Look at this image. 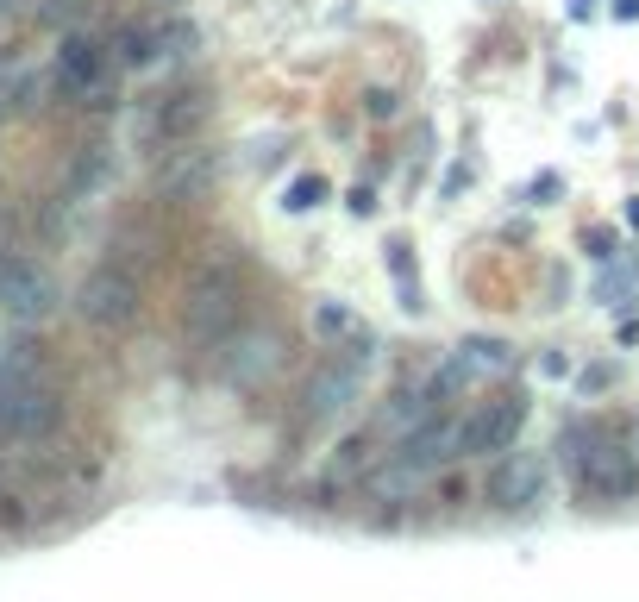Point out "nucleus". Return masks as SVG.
Masks as SVG:
<instances>
[{
  "mask_svg": "<svg viewBox=\"0 0 639 602\" xmlns=\"http://www.w3.org/2000/svg\"><path fill=\"white\" fill-rule=\"evenodd\" d=\"M232 320H239V276H232V264H201L195 276H188V295H182V333L188 339H226Z\"/></svg>",
  "mask_w": 639,
  "mask_h": 602,
  "instance_id": "obj_1",
  "label": "nucleus"
},
{
  "mask_svg": "<svg viewBox=\"0 0 639 602\" xmlns=\"http://www.w3.org/2000/svg\"><path fill=\"white\" fill-rule=\"evenodd\" d=\"M76 314L101 333H120L138 320V283L126 270H88L82 289H76Z\"/></svg>",
  "mask_w": 639,
  "mask_h": 602,
  "instance_id": "obj_2",
  "label": "nucleus"
},
{
  "mask_svg": "<svg viewBox=\"0 0 639 602\" xmlns=\"http://www.w3.org/2000/svg\"><path fill=\"white\" fill-rule=\"evenodd\" d=\"M57 396L38 377H13L0 383V439H44L57 427Z\"/></svg>",
  "mask_w": 639,
  "mask_h": 602,
  "instance_id": "obj_3",
  "label": "nucleus"
},
{
  "mask_svg": "<svg viewBox=\"0 0 639 602\" xmlns=\"http://www.w3.org/2000/svg\"><path fill=\"white\" fill-rule=\"evenodd\" d=\"M571 452H577L583 490H596V496H633L639 490V452H627L621 439H589V446L571 439Z\"/></svg>",
  "mask_w": 639,
  "mask_h": 602,
  "instance_id": "obj_4",
  "label": "nucleus"
},
{
  "mask_svg": "<svg viewBox=\"0 0 639 602\" xmlns=\"http://www.w3.org/2000/svg\"><path fill=\"white\" fill-rule=\"evenodd\" d=\"M358 389H364V358H358V352H351L345 364L333 358V364L314 370V383H307V396H301V414H307L314 427H320V421H339V414L358 402Z\"/></svg>",
  "mask_w": 639,
  "mask_h": 602,
  "instance_id": "obj_5",
  "label": "nucleus"
},
{
  "mask_svg": "<svg viewBox=\"0 0 639 602\" xmlns=\"http://www.w3.org/2000/svg\"><path fill=\"white\" fill-rule=\"evenodd\" d=\"M520 421H527V396H508V402H483L470 421L458 427V458H483V452H508Z\"/></svg>",
  "mask_w": 639,
  "mask_h": 602,
  "instance_id": "obj_6",
  "label": "nucleus"
},
{
  "mask_svg": "<svg viewBox=\"0 0 639 602\" xmlns=\"http://www.w3.org/2000/svg\"><path fill=\"white\" fill-rule=\"evenodd\" d=\"M489 502L495 508H533L539 496H546V458L539 452H502L489 465Z\"/></svg>",
  "mask_w": 639,
  "mask_h": 602,
  "instance_id": "obj_7",
  "label": "nucleus"
},
{
  "mask_svg": "<svg viewBox=\"0 0 639 602\" xmlns=\"http://www.w3.org/2000/svg\"><path fill=\"white\" fill-rule=\"evenodd\" d=\"M0 308H7L13 320H44L57 308L51 276H44L38 264H26V258H0Z\"/></svg>",
  "mask_w": 639,
  "mask_h": 602,
  "instance_id": "obj_8",
  "label": "nucleus"
},
{
  "mask_svg": "<svg viewBox=\"0 0 639 602\" xmlns=\"http://www.w3.org/2000/svg\"><path fill=\"white\" fill-rule=\"evenodd\" d=\"M213 189H220V157L201 151V145L176 151L170 164H163V176H157V195L163 201H207Z\"/></svg>",
  "mask_w": 639,
  "mask_h": 602,
  "instance_id": "obj_9",
  "label": "nucleus"
},
{
  "mask_svg": "<svg viewBox=\"0 0 639 602\" xmlns=\"http://www.w3.org/2000/svg\"><path fill=\"white\" fill-rule=\"evenodd\" d=\"M101 76H107V51L94 38H63L57 51V82L69 95H101Z\"/></svg>",
  "mask_w": 639,
  "mask_h": 602,
  "instance_id": "obj_10",
  "label": "nucleus"
},
{
  "mask_svg": "<svg viewBox=\"0 0 639 602\" xmlns=\"http://www.w3.org/2000/svg\"><path fill=\"white\" fill-rule=\"evenodd\" d=\"M276 364H282V339H276V333H245L239 345H232V358H226V383L257 389Z\"/></svg>",
  "mask_w": 639,
  "mask_h": 602,
  "instance_id": "obj_11",
  "label": "nucleus"
},
{
  "mask_svg": "<svg viewBox=\"0 0 639 602\" xmlns=\"http://www.w3.org/2000/svg\"><path fill=\"white\" fill-rule=\"evenodd\" d=\"M458 364L470 370V383H477V377H502L514 358H508L502 339H464V345H458Z\"/></svg>",
  "mask_w": 639,
  "mask_h": 602,
  "instance_id": "obj_12",
  "label": "nucleus"
},
{
  "mask_svg": "<svg viewBox=\"0 0 639 602\" xmlns=\"http://www.w3.org/2000/svg\"><path fill=\"white\" fill-rule=\"evenodd\" d=\"M201 120H207V95H170V107L157 113V132L163 138H188Z\"/></svg>",
  "mask_w": 639,
  "mask_h": 602,
  "instance_id": "obj_13",
  "label": "nucleus"
},
{
  "mask_svg": "<svg viewBox=\"0 0 639 602\" xmlns=\"http://www.w3.org/2000/svg\"><path fill=\"white\" fill-rule=\"evenodd\" d=\"M420 421H433V396H426V389L420 396H395V408H383V433L389 439H408Z\"/></svg>",
  "mask_w": 639,
  "mask_h": 602,
  "instance_id": "obj_14",
  "label": "nucleus"
},
{
  "mask_svg": "<svg viewBox=\"0 0 639 602\" xmlns=\"http://www.w3.org/2000/svg\"><path fill=\"white\" fill-rule=\"evenodd\" d=\"M101 182H107V151L88 145V151L76 157V170H69V195H94Z\"/></svg>",
  "mask_w": 639,
  "mask_h": 602,
  "instance_id": "obj_15",
  "label": "nucleus"
},
{
  "mask_svg": "<svg viewBox=\"0 0 639 602\" xmlns=\"http://www.w3.org/2000/svg\"><path fill=\"white\" fill-rule=\"evenodd\" d=\"M314 327H320V339H358V333H364L358 314H351L345 301H320V308H314Z\"/></svg>",
  "mask_w": 639,
  "mask_h": 602,
  "instance_id": "obj_16",
  "label": "nucleus"
},
{
  "mask_svg": "<svg viewBox=\"0 0 639 602\" xmlns=\"http://www.w3.org/2000/svg\"><path fill=\"white\" fill-rule=\"evenodd\" d=\"M389 270H395V283H401V308L408 314H420V283H414V251L408 245H389Z\"/></svg>",
  "mask_w": 639,
  "mask_h": 602,
  "instance_id": "obj_17",
  "label": "nucleus"
},
{
  "mask_svg": "<svg viewBox=\"0 0 639 602\" xmlns=\"http://www.w3.org/2000/svg\"><path fill=\"white\" fill-rule=\"evenodd\" d=\"M320 201H326V176H295L289 189H282V207H289V214H314Z\"/></svg>",
  "mask_w": 639,
  "mask_h": 602,
  "instance_id": "obj_18",
  "label": "nucleus"
},
{
  "mask_svg": "<svg viewBox=\"0 0 639 602\" xmlns=\"http://www.w3.org/2000/svg\"><path fill=\"white\" fill-rule=\"evenodd\" d=\"M120 57H126L132 69L151 63V57H163V51H157V32H126V38H120Z\"/></svg>",
  "mask_w": 639,
  "mask_h": 602,
  "instance_id": "obj_19",
  "label": "nucleus"
},
{
  "mask_svg": "<svg viewBox=\"0 0 639 602\" xmlns=\"http://www.w3.org/2000/svg\"><path fill=\"white\" fill-rule=\"evenodd\" d=\"M276 145H282V138H276V132H264V138H257V145H251V157H245V164H251V170H264L270 157H276Z\"/></svg>",
  "mask_w": 639,
  "mask_h": 602,
  "instance_id": "obj_20",
  "label": "nucleus"
},
{
  "mask_svg": "<svg viewBox=\"0 0 639 602\" xmlns=\"http://www.w3.org/2000/svg\"><path fill=\"white\" fill-rule=\"evenodd\" d=\"M364 113H370V120H389V113H395V95H383V88H370V95H364Z\"/></svg>",
  "mask_w": 639,
  "mask_h": 602,
  "instance_id": "obj_21",
  "label": "nucleus"
},
{
  "mask_svg": "<svg viewBox=\"0 0 639 602\" xmlns=\"http://www.w3.org/2000/svg\"><path fill=\"white\" fill-rule=\"evenodd\" d=\"M583 245H589V258H614V233H589Z\"/></svg>",
  "mask_w": 639,
  "mask_h": 602,
  "instance_id": "obj_22",
  "label": "nucleus"
},
{
  "mask_svg": "<svg viewBox=\"0 0 639 602\" xmlns=\"http://www.w3.org/2000/svg\"><path fill=\"white\" fill-rule=\"evenodd\" d=\"M614 383V370L608 364H596V370H583V389H608Z\"/></svg>",
  "mask_w": 639,
  "mask_h": 602,
  "instance_id": "obj_23",
  "label": "nucleus"
},
{
  "mask_svg": "<svg viewBox=\"0 0 639 602\" xmlns=\"http://www.w3.org/2000/svg\"><path fill=\"white\" fill-rule=\"evenodd\" d=\"M558 189H564V182H558V176H539V182H533V201H552Z\"/></svg>",
  "mask_w": 639,
  "mask_h": 602,
  "instance_id": "obj_24",
  "label": "nucleus"
},
{
  "mask_svg": "<svg viewBox=\"0 0 639 602\" xmlns=\"http://www.w3.org/2000/svg\"><path fill=\"white\" fill-rule=\"evenodd\" d=\"M571 19H596V0H571Z\"/></svg>",
  "mask_w": 639,
  "mask_h": 602,
  "instance_id": "obj_25",
  "label": "nucleus"
},
{
  "mask_svg": "<svg viewBox=\"0 0 639 602\" xmlns=\"http://www.w3.org/2000/svg\"><path fill=\"white\" fill-rule=\"evenodd\" d=\"M614 19H639V0H614Z\"/></svg>",
  "mask_w": 639,
  "mask_h": 602,
  "instance_id": "obj_26",
  "label": "nucleus"
},
{
  "mask_svg": "<svg viewBox=\"0 0 639 602\" xmlns=\"http://www.w3.org/2000/svg\"><path fill=\"white\" fill-rule=\"evenodd\" d=\"M627 226H639V195H633V201H627Z\"/></svg>",
  "mask_w": 639,
  "mask_h": 602,
  "instance_id": "obj_27",
  "label": "nucleus"
}]
</instances>
